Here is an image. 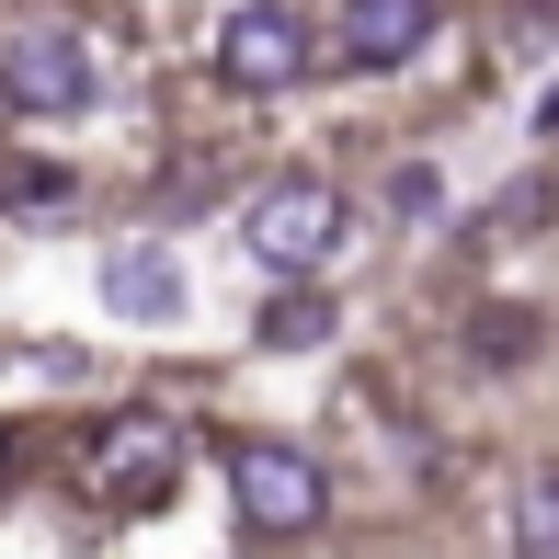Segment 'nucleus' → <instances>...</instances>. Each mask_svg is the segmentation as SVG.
I'll list each match as a JSON object with an SVG mask.
<instances>
[{
    "mask_svg": "<svg viewBox=\"0 0 559 559\" xmlns=\"http://www.w3.org/2000/svg\"><path fill=\"white\" fill-rule=\"evenodd\" d=\"M435 0H343L332 12V58L343 69H412L423 46H435Z\"/></svg>",
    "mask_w": 559,
    "mask_h": 559,
    "instance_id": "nucleus-7",
    "label": "nucleus"
},
{
    "mask_svg": "<svg viewBox=\"0 0 559 559\" xmlns=\"http://www.w3.org/2000/svg\"><path fill=\"white\" fill-rule=\"evenodd\" d=\"M537 138H559V92H548V104H537Z\"/></svg>",
    "mask_w": 559,
    "mask_h": 559,
    "instance_id": "nucleus-12",
    "label": "nucleus"
},
{
    "mask_svg": "<svg viewBox=\"0 0 559 559\" xmlns=\"http://www.w3.org/2000/svg\"><path fill=\"white\" fill-rule=\"evenodd\" d=\"M0 206H23V217H69V171H12V183H0Z\"/></svg>",
    "mask_w": 559,
    "mask_h": 559,
    "instance_id": "nucleus-11",
    "label": "nucleus"
},
{
    "mask_svg": "<svg viewBox=\"0 0 559 559\" xmlns=\"http://www.w3.org/2000/svg\"><path fill=\"white\" fill-rule=\"evenodd\" d=\"M228 502L251 537H309L332 514V468L309 445H228Z\"/></svg>",
    "mask_w": 559,
    "mask_h": 559,
    "instance_id": "nucleus-3",
    "label": "nucleus"
},
{
    "mask_svg": "<svg viewBox=\"0 0 559 559\" xmlns=\"http://www.w3.org/2000/svg\"><path fill=\"white\" fill-rule=\"evenodd\" d=\"M104 309L138 320V332H171V320L194 309L183 251H171V240H115V251H104Z\"/></svg>",
    "mask_w": 559,
    "mask_h": 559,
    "instance_id": "nucleus-6",
    "label": "nucleus"
},
{
    "mask_svg": "<svg viewBox=\"0 0 559 559\" xmlns=\"http://www.w3.org/2000/svg\"><path fill=\"white\" fill-rule=\"evenodd\" d=\"M240 251L263 274H320L343 251V194L320 183V171H286V183H263L240 206Z\"/></svg>",
    "mask_w": 559,
    "mask_h": 559,
    "instance_id": "nucleus-2",
    "label": "nucleus"
},
{
    "mask_svg": "<svg viewBox=\"0 0 559 559\" xmlns=\"http://www.w3.org/2000/svg\"><path fill=\"white\" fill-rule=\"evenodd\" d=\"M309 58H320V35H309V12H286V0H240V12L217 23V81L228 92H297Z\"/></svg>",
    "mask_w": 559,
    "mask_h": 559,
    "instance_id": "nucleus-5",
    "label": "nucleus"
},
{
    "mask_svg": "<svg viewBox=\"0 0 559 559\" xmlns=\"http://www.w3.org/2000/svg\"><path fill=\"white\" fill-rule=\"evenodd\" d=\"M332 297H320V286H286V297H263V320H251V332H263L274 354H309V343H332Z\"/></svg>",
    "mask_w": 559,
    "mask_h": 559,
    "instance_id": "nucleus-8",
    "label": "nucleus"
},
{
    "mask_svg": "<svg viewBox=\"0 0 559 559\" xmlns=\"http://www.w3.org/2000/svg\"><path fill=\"white\" fill-rule=\"evenodd\" d=\"M389 217H400V228H435V217H445V171H435V160H400V171H389Z\"/></svg>",
    "mask_w": 559,
    "mask_h": 559,
    "instance_id": "nucleus-10",
    "label": "nucleus"
},
{
    "mask_svg": "<svg viewBox=\"0 0 559 559\" xmlns=\"http://www.w3.org/2000/svg\"><path fill=\"white\" fill-rule=\"evenodd\" d=\"M0 104L35 115V126H69L104 104V58H92V35H69V23H23L12 46H0Z\"/></svg>",
    "mask_w": 559,
    "mask_h": 559,
    "instance_id": "nucleus-1",
    "label": "nucleus"
},
{
    "mask_svg": "<svg viewBox=\"0 0 559 559\" xmlns=\"http://www.w3.org/2000/svg\"><path fill=\"white\" fill-rule=\"evenodd\" d=\"M0 479H12V435H0Z\"/></svg>",
    "mask_w": 559,
    "mask_h": 559,
    "instance_id": "nucleus-13",
    "label": "nucleus"
},
{
    "mask_svg": "<svg viewBox=\"0 0 559 559\" xmlns=\"http://www.w3.org/2000/svg\"><path fill=\"white\" fill-rule=\"evenodd\" d=\"M92 491L126 502V514H148V502H171V479H183V423L171 412H115L104 435H92Z\"/></svg>",
    "mask_w": 559,
    "mask_h": 559,
    "instance_id": "nucleus-4",
    "label": "nucleus"
},
{
    "mask_svg": "<svg viewBox=\"0 0 559 559\" xmlns=\"http://www.w3.org/2000/svg\"><path fill=\"white\" fill-rule=\"evenodd\" d=\"M514 559H559V468L514 479Z\"/></svg>",
    "mask_w": 559,
    "mask_h": 559,
    "instance_id": "nucleus-9",
    "label": "nucleus"
}]
</instances>
